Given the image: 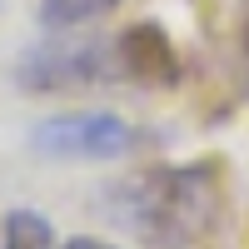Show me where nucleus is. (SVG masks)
Masks as SVG:
<instances>
[{
  "mask_svg": "<svg viewBox=\"0 0 249 249\" xmlns=\"http://www.w3.org/2000/svg\"><path fill=\"white\" fill-rule=\"evenodd\" d=\"M110 80H120L110 40H50V45H30L15 65V85L25 95H65Z\"/></svg>",
  "mask_w": 249,
  "mask_h": 249,
  "instance_id": "nucleus-2",
  "label": "nucleus"
},
{
  "mask_svg": "<svg viewBox=\"0 0 249 249\" xmlns=\"http://www.w3.org/2000/svg\"><path fill=\"white\" fill-rule=\"evenodd\" d=\"M120 210L115 219L130 224V234L150 249H199L214 234L224 210V179L214 160L199 164H160L110 190Z\"/></svg>",
  "mask_w": 249,
  "mask_h": 249,
  "instance_id": "nucleus-1",
  "label": "nucleus"
},
{
  "mask_svg": "<svg viewBox=\"0 0 249 249\" xmlns=\"http://www.w3.org/2000/svg\"><path fill=\"white\" fill-rule=\"evenodd\" d=\"M124 0H40V25L45 30H80V25H90V20L100 15H110L120 10Z\"/></svg>",
  "mask_w": 249,
  "mask_h": 249,
  "instance_id": "nucleus-5",
  "label": "nucleus"
},
{
  "mask_svg": "<svg viewBox=\"0 0 249 249\" xmlns=\"http://www.w3.org/2000/svg\"><path fill=\"white\" fill-rule=\"evenodd\" d=\"M5 249H60L55 224L35 210H10L5 214Z\"/></svg>",
  "mask_w": 249,
  "mask_h": 249,
  "instance_id": "nucleus-6",
  "label": "nucleus"
},
{
  "mask_svg": "<svg viewBox=\"0 0 249 249\" xmlns=\"http://www.w3.org/2000/svg\"><path fill=\"white\" fill-rule=\"evenodd\" d=\"M115 65L120 80H135V85H175L179 80V55L155 20H140L115 40Z\"/></svg>",
  "mask_w": 249,
  "mask_h": 249,
  "instance_id": "nucleus-4",
  "label": "nucleus"
},
{
  "mask_svg": "<svg viewBox=\"0 0 249 249\" xmlns=\"http://www.w3.org/2000/svg\"><path fill=\"white\" fill-rule=\"evenodd\" d=\"M60 249H115V244H105V239H95V234H80V239H65Z\"/></svg>",
  "mask_w": 249,
  "mask_h": 249,
  "instance_id": "nucleus-8",
  "label": "nucleus"
},
{
  "mask_svg": "<svg viewBox=\"0 0 249 249\" xmlns=\"http://www.w3.org/2000/svg\"><path fill=\"white\" fill-rule=\"evenodd\" d=\"M30 150L50 160H124L140 150V130L110 110H65L30 124Z\"/></svg>",
  "mask_w": 249,
  "mask_h": 249,
  "instance_id": "nucleus-3",
  "label": "nucleus"
},
{
  "mask_svg": "<svg viewBox=\"0 0 249 249\" xmlns=\"http://www.w3.org/2000/svg\"><path fill=\"white\" fill-rule=\"evenodd\" d=\"M239 60H244V80H249V0L239 10Z\"/></svg>",
  "mask_w": 249,
  "mask_h": 249,
  "instance_id": "nucleus-7",
  "label": "nucleus"
}]
</instances>
